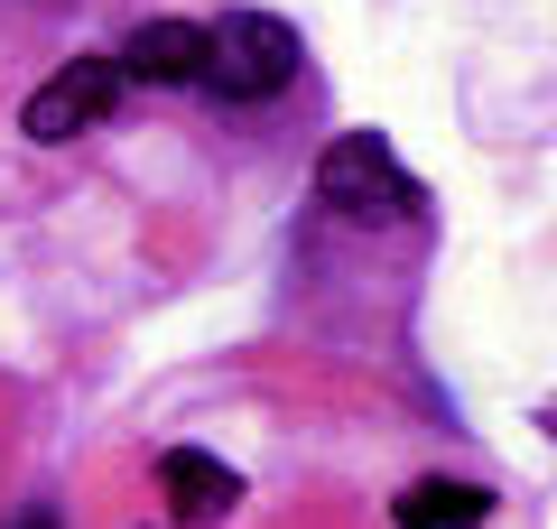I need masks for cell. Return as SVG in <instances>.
Instances as JSON below:
<instances>
[{
    "label": "cell",
    "mask_w": 557,
    "mask_h": 529,
    "mask_svg": "<svg viewBox=\"0 0 557 529\" xmlns=\"http://www.w3.org/2000/svg\"><path fill=\"white\" fill-rule=\"evenodd\" d=\"M159 492H168V520H177V529H214V520H233L242 473L223 465V455H205V446H177L159 465Z\"/></svg>",
    "instance_id": "277c9868"
},
{
    "label": "cell",
    "mask_w": 557,
    "mask_h": 529,
    "mask_svg": "<svg viewBox=\"0 0 557 529\" xmlns=\"http://www.w3.org/2000/svg\"><path fill=\"white\" fill-rule=\"evenodd\" d=\"M205 84L223 102H270L298 84V28L278 10H223L205 28Z\"/></svg>",
    "instance_id": "6da1fadb"
},
{
    "label": "cell",
    "mask_w": 557,
    "mask_h": 529,
    "mask_svg": "<svg viewBox=\"0 0 557 529\" xmlns=\"http://www.w3.org/2000/svg\"><path fill=\"white\" fill-rule=\"evenodd\" d=\"M28 529H47V520H28Z\"/></svg>",
    "instance_id": "ba28073f"
},
{
    "label": "cell",
    "mask_w": 557,
    "mask_h": 529,
    "mask_svg": "<svg viewBox=\"0 0 557 529\" xmlns=\"http://www.w3.org/2000/svg\"><path fill=\"white\" fill-rule=\"evenodd\" d=\"M391 520H399V529H483V520H493V492L428 473V483H409V492L391 502Z\"/></svg>",
    "instance_id": "8992f818"
},
{
    "label": "cell",
    "mask_w": 557,
    "mask_h": 529,
    "mask_svg": "<svg viewBox=\"0 0 557 529\" xmlns=\"http://www.w3.org/2000/svg\"><path fill=\"white\" fill-rule=\"evenodd\" d=\"M121 75H139V84H205V28H196V20H149V28H131Z\"/></svg>",
    "instance_id": "5b68a950"
},
{
    "label": "cell",
    "mask_w": 557,
    "mask_h": 529,
    "mask_svg": "<svg viewBox=\"0 0 557 529\" xmlns=\"http://www.w3.org/2000/svg\"><path fill=\"white\" fill-rule=\"evenodd\" d=\"M112 102H121V57H75V65H57V75L28 94L20 131H28V139H47V149H65V139L94 131Z\"/></svg>",
    "instance_id": "3957f363"
},
{
    "label": "cell",
    "mask_w": 557,
    "mask_h": 529,
    "mask_svg": "<svg viewBox=\"0 0 557 529\" xmlns=\"http://www.w3.org/2000/svg\"><path fill=\"white\" fill-rule=\"evenodd\" d=\"M38 10H57V0H38Z\"/></svg>",
    "instance_id": "52a82bcc"
},
{
    "label": "cell",
    "mask_w": 557,
    "mask_h": 529,
    "mask_svg": "<svg viewBox=\"0 0 557 529\" xmlns=\"http://www.w3.org/2000/svg\"><path fill=\"white\" fill-rule=\"evenodd\" d=\"M317 196L335 205V214H354V223H399V214L418 205V176L391 158V139L344 131L335 149L317 158Z\"/></svg>",
    "instance_id": "7a4b0ae2"
}]
</instances>
